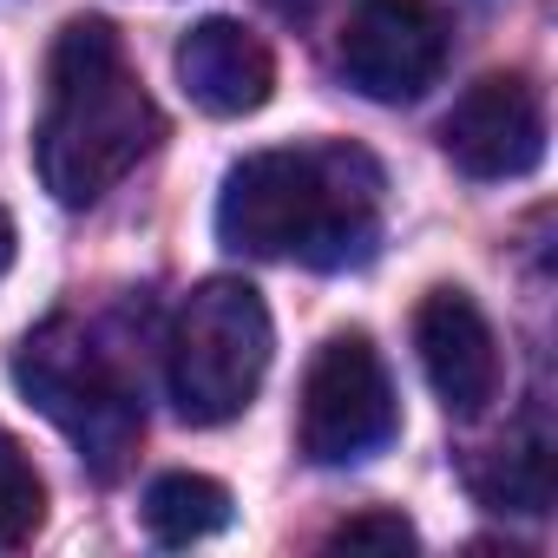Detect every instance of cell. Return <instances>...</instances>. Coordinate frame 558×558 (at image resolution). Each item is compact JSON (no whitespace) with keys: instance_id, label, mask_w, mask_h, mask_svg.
Segmentation results:
<instances>
[{"instance_id":"cell-8","label":"cell","mask_w":558,"mask_h":558,"mask_svg":"<svg viewBox=\"0 0 558 558\" xmlns=\"http://www.w3.org/2000/svg\"><path fill=\"white\" fill-rule=\"evenodd\" d=\"M414 349H421V368H427L447 414L473 421V414L493 408V395H499V342H493V323L480 316V303L466 290H434L421 303Z\"/></svg>"},{"instance_id":"cell-4","label":"cell","mask_w":558,"mask_h":558,"mask_svg":"<svg viewBox=\"0 0 558 558\" xmlns=\"http://www.w3.org/2000/svg\"><path fill=\"white\" fill-rule=\"evenodd\" d=\"M14 388L80 447V460H86L99 480H112V473L132 460L138 434H145V414H138L132 381H125V375L112 368V355H106L80 323H66V316L40 323V329L14 349Z\"/></svg>"},{"instance_id":"cell-2","label":"cell","mask_w":558,"mask_h":558,"mask_svg":"<svg viewBox=\"0 0 558 558\" xmlns=\"http://www.w3.org/2000/svg\"><path fill=\"white\" fill-rule=\"evenodd\" d=\"M158 106L125 66L119 34L106 21H73L47 60V112L34 132L40 184L73 210L99 204L158 145Z\"/></svg>"},{"instance_id":"cell-10","label":"cell","mask_w":558,"mask_h":558,"mask_svg":"<svg viewBox=\"0 0 558 558\" xmlns=\"http://www.w3.org/2000/svg\"><path fill=\"white\" fill-rule=\"evenodd\" d=\"M466 486L499 512H545L551 506V440L538 427L506 434L499 447L466 460Z\"/></svg>"},{"instance_id":"cell-6","label":"cell","mask_w":558,"mask_h":558,"mask_svg":"<svg viewBox=\"0 0 558 558\" xmlns=\"http://www.w3.org/2000/svg\"><path fill=\"white\" fill-rule=\"evenodd\" d=\"M447 66V14L434 0H362L342 34V73L375 106H414Z\"/></svg>"},{"instance_id":"cell-11","label":"cell","mask_w":558,"mask_h":558,"mask_svg":"<svg viewBox=\"0 0 558 558\" xmlns=\"http://www.w3.org/2000/svg\"><path fill=\"white\" fill-rule=\"evenodd\" d=\"M230 525V493L204 473H158L145 493V532L158 545H197Z\"/></svg>"},{"instance_id":"cell-7","label":"cell","mask_w":558,"mask_h":558,"mask_svg":"<svg viewBox=\"0 0 558 558\" xmlns=\"http://www.w3.org/2000/svg\"><path fill=\"white\" fill-rule=\"evenodd\" d=\"M440 151L480 184L538 171V158H545V106H538L532 80L486 73L480 86H466L453 99V112L440 119Z\"/></svg>"},{"instance_id":"cell-1","label":"cell","mask_w":558,"mask_h":558,"mask_svg":"<svg viewBox=\"0 0 558 558\" xmlns=\"http://www.w3.org/2000/svg\"><path fill=\"white\" fill-rule=\"evenodd\" d=\"M217 236L236 256L349 269L381 236V165L362 145L250 151L217 197Z\"/></svg>"},{"instance_id":"cell-15","label":"cell","mask_w":558,"mask_h":558,"mask_svg":"<svg viewBox=\"0 0 558 558\" xmlns=\"http://www.w3.org/2000/svg\"><path fill=\"white\" fill-rule=\"evenodd\" d=\"M276 8H283V14H316L323 0H276Z\"/></svg>"},{"instance_id":"cell-12","label":"cell","mask_w":558,"mask_h":558,"mask_svg":"<svg viewBox=\"0 0 558 558\" xmlns=\"http://www.w3.org/2000/svg\"><path fill=\"white\" fill-rule=\"evenodd\" d=\"M40 519H47V480L21 453V440L0 434V551L27 545L40 532Z\"/></svg>"},{"instance_id":"cell-14","label":"cell","mask_w":558,"mask_h":558,"mask_svg":"<svg viewBox=\"0 0 558 558\" xmlns=\"http://www.w3.org/2000/svg\"><path fill=\"white\" fill-rule=\"evenodd\" d=\"M8 263H14V217L0 204V276H8Z\"/></svg>"},{"instance_id":"cell-3","label":"cell","mask_w":558,"mask_h":558,"mask_svg":"<svg viewBox=\"0 0 558 558\" xmlns=\"http://www.w3.org/2000/svg\"><path fill=\"white\" fill-rule=\"evenodd\" d=\"M269 349H276V329L250 283H236V276L197 283L165 342V388H171L178 414L191 427L236 421L269 375Z\"/></svg>"},{"instance_id":"cell-9","label":"cell","mask_w":558,"mask_h":558,"mask_svg":"<svg viewBox=\"0 0 558 558\" xmlns=\"http://www.w3.org/2000/svg\"><path fill=\"white\" fill-rule=\"evenodd\" d=\"M178 86L197 112L210 119H243L256 106H269L276 93V60L269 47L243 27V21H197L184 40H178Z\"/></svg>"},{"instance_id":"cell-13","label":"cell","mask_w":558,"mask_h":558,"mask_svg":"<svg viewBox=\"0 0 558 558\" xmlns=\"http://www.w3.org/2000/svg\"><path fill=\"white\" fill-rule=\"evenodd\" d=\"M329 545H388V551H408L414 545V525L401 512H362V519H342Z\"/></svg>"},{"instance_id":"cell-5","label":"cell","mask_w":558,"mask_h":558,"mask_svg":"<svg viewBox=\"0 0 558 558\" xmlns=\"http://www.w3.org/2000/svg\"><path fill=\"white\" fill-rule=\"evenodd\" d=\"M395 440V381L368 336H329L303 375V453L316 466L368 460Z\"/></svg>"}]
</instances>
